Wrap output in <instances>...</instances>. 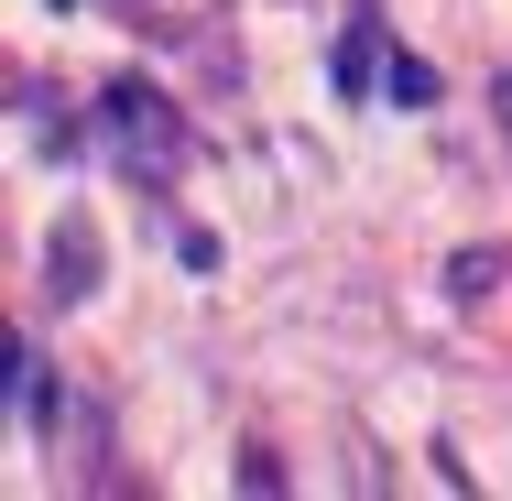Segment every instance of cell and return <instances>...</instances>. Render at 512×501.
Wrapping results in <instances>:
<instances>
[{
	"mask_svg": "<svg viewBox=\"0 0 512 501\" xmlns=\"http://www.w3.org/2000/svg\"><path fill=\"white\" fill-rule=\"evenodd\" d=\"M502 131H512V88H502Z\"/></svg>",
	"mask_w": 512,
	"mask_h": 501,
	"instance_id": "obj_1",
	"label": "cell"
}]
</instances>
